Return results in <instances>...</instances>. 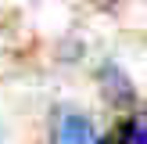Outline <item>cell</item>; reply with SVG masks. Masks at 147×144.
<instances>
[{
	"instance_id": "1",
	"label": "cell",
	"mask_w": 147,
	"mask_h": 144,
	"mask_svg": "<svg viewBox=\"0 0 147 144\" xmlns=\"http://www.w3.org/2000/svg\"><path fill=\"white\" fill-rule=\"evenodd\" d=\"M54 144H97V130L83 115H61L54 126Z\"/></svg>"
},
{
	"instance_id": "2",
	"label": "cell",
	"mask_w": 147,
	"mask_h": 144,
	"mask_svg": "<svg viewBox=\"0 0 147 144\" xmlns=\"http://www.w3.org/2000/svg\"><path fill=\"white\" fill-rule=\"evenodd\" d=\"M111 144H147V112L140 115H129L119 130H115Z\"/></svg>"
},
{
	"instance_id": "3",
	"label": "cell",
	"mask_w": 147,
	"mask_h": 144,
	"mask_svg": "<svg viewBox=\"0 0 147 144\" xmlns=\"http://www.w3.org/2000/svg\"><path fill=\"white\" fill-rule=\"evenodd\" d=\"M104 4H108V0H104Z\"/></svg>"
}]
</instances>
